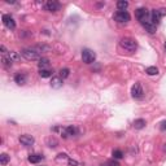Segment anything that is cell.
Wrapping results in <instances>:
<instances>
[{
    "label": "cell",
    "mask_w": 166,
    "mask_h": 166,
    "mask_svg": "<svg viewBox=\"0 0 166 166\" xmlns=\"http://www.w3.org/2000/svg\"><path fill=\"white\" fill-rule=\"evenodd\" d=\"M64 160H68V155L66 153H59L57 155V161H64Z\"/></svg>",
    "instance_id": "27"
},
{
    "label": "cell",
    "mask_w": 166,
    "mask_h": 166,
    "mask_svg": "<svg viewBox=\"0 0 166 166\" xmlns=\"http://www.w3.org/2000/svg\"><path fill=\"white\" fill-rule=\"evenodd\" d=\"M14 82L18 86H24V85H26V82H27V75H26L25 73H17L14 75Z\"/></svg>",
    "instance_id": "12"
},
{
    "label": "cell",
    "mask_w": 166,
    "mask_h": 166,
    "mask_svg": "<svg viewBox=\"0 0 166 166\" xmlns=\"http://www.w3.org/2000/svg\"><path fill=\"white\" fill-rule=\"evenodd\" d=\"M62 85H64L62 78H60V77L52 78V81H51V87H52V88L59 90V88H61V87H62Z\"/></svg>",
    "instance_id": "13"
},
{
    "label": "cell",
    "mask_w": 166,
    "mask_h": 166,
    "mask_svg": "<svg viewBox=\"0 0 166 166\" xmlns=\"http://www.w3.org/2000/svg\"><path fill=\"white\" fill-rule=\"evenodd\" d=\"M144 94V91H143V87L140 83H135V85L132 86V88H131V95H132V97L135 99H140L142 96Z\"/></svg>",
    "instance_id": "9"
},
{
    "label": "cell",
    "mask_w": 166,
    "mask_h": 166,
    "mask_svg": "<svg viewBox=\"0 0 166 166\" xmlns=\"http://www.w3.org/2000/svg\"><path fill=\"white\" fill-rule=\"evenodd\" d=\"M21 56L25 57L26 60H30V61H34V60H40V53L35 49V48H24L21 51Z\"/></svg>",
    "instance_id": "2"
},
{
    "label": "cell",
    "mask_w": 166,
    "mask_h": 166,
    "mask_svg": "<svg viewBox=\"0 0 166 166\" xmlns=\"http://www.w3.org/2000/svg\"><path fill=\"white\" fill-rule=\"evenodd\" d=\"M9 161H11V157L8 156L7 153H2V155H0V165H2V166H5L8 162H9Z\"/></svg>",
    "instance_id": "21"
},
{
    "label": "cell",
    "mask_w": 166,
    "mask_h": 166,
    "mask_svg": "<svg viewBox=\"0 0 166 166\" xmlns=\"http://www.w3.org/2000/svg\"><path fill=\"white\" fill-rule=\"evenodd\" d=\"M164 152H165V153H166V143L164 144Z\"/></svg>",
    "instance_id": "31"
},
{
    "label": "cell",
    "mask_w": 166,
    "mask_h": 166,
    "mask_svg": "<svg viewBox=\"0 0 166 166\" xmlns=\"http://www.w3.org/2000/svg\"><path fill=\"white\" fill-rule=\"evenodd\" d=\"M127 7H129V3L125 2V0H120V2H117V9H118V11L125 12L126 9H127Z\"/></svg>",
    "instance_id": "19"
},
{
    "label": "cell",
    "mask_w": 166,
    "mask_h": 166,
    "mask_svg": "<svg viewBox=\"0 0 166 166\" xmlns=\"http://www.w3.org/2000/svg\"><path fill=\"white\" fill-rule=\"evenodd\" d=\"M114 21H117L118 24H126V22H129L130 21V14L127 12H122V11H117L114 13Z\"/></svg>",
    "instance_id": "6"
},
{
    "label": "cell",
    "mask_w": 166,
    "mask_h": 166,
    "mask_svg": "<svg viewBox=\"0 0 166 166\" xmlns=\"http://www.w3.org/2000/svg\"><path fill=\"white\" fill-rule=\"evenodd\" d=\"M47 143H48V145H49L51 148L57 147V144H59V142L56 140L55 138H48V139H47Z\"/></svg>",
    "instance_id": "24"
},
{
    "label": "cell",
    "mask_w": 166,
    "mask_h": 166,
    "mask_svg": "<svg viewBox=\"0 0 166 166\" xmlns=\"http://www.w3.org/2000/svg\"><path fill=\"white\" fill-rule=\"evenodd\" d=\"M2 62H3V66L4 68H11L12 64H13V61L9 59V56H8V55H4L3 57H2Z\"/></svg>",
    "instance_id": "18"
},
{
    "label": "cell",
    "mask_w": 166,
    "mask_h": 166,
    "mask_svg": "<svg viewBox=\"0 0 166 166\" xmlns=\"http://www.w3.org/2000/svg\"><path fill=\"white\" fill-rule=\"evenodd\" d=\"M20 143L22 144V145H25V147H31L33 144L35 143V139H34L31 135L25 134V135H21V136H20Z\"/></svg>",
    "instance_id": "11"
},
{
    "label": "cell",
    "mask_w": 166,
    "mask_h": 166,
    "mask_svg": "<svg viewBox=\"0 0 166 166\" xmlns=\"http://www.w3.org/2000/svg\"><path fill=\"white\" fill-rule=\"evenodd\" d=\"M120 46H121L122 49H125V51H127V52H131V53L136 51V47H138L136 42H135L132 38H129V37L122 38L121 40H120Z\"/></svg>",
    "instance_id": "1"
},
{
    "label": "cell",
    "mask_w": 166,
    "mask_h": 166,
    "mask_svg": "<svg viewBox=\"0 0 166 166\" xmlns=\"http://www.w3.org/2000/svg\"><path fill=\"white\" fill-rule=\"evenodd\" d=\"M143 26H144V29H145L149 34H155L156 33V25L152 22V21H148V22L143 24Z\"/></svg>",
    "instance_id": "14"
},
{
    "label": "cell",
    "mask_w": 166,
    "mask_h": 166,
    "mask_svg": "<svg viewBox=\"0 0 166 166\" xmlns=\"http://www.w3.org/2000/svg\"><path fill=\"white\" fill-rule=\"evenodd\" d=\"M38 66H39V70L40 69H49V60L47 57H42L38 62Z\"/></svg>",
    "instance_id": "15"
},
{
    "label": "cell",
    "mask_w": 166,
    "mask_h": 166,
    "mask_svg": "<svg viewBox=\"0 0 166 166\" xmlns=\"http://www.w3.org/2000/svg\"><path fill=\"white\" fill-rule=\"evenodd\" d=\"M161 130H166V121H164V122H161Z\"/></svg>",
    "instance_id": "30"
},
{
    "label": "cell",
    "mask_w": 166,
    "mask_h": 166,
    "mask_svg": "<svg viewBox=\"0 0 166 166\" xmlns=\"http://www.w3.org/2000/svg\"><path fill=\"white\" fill-rule=\"evenodd\" d=\"M69 75H70V70H69L68 68H64L60 70V78H62V79H65V78H68Z\"/></svg>",
    "instance_id": "23"
},
{
    "label": "cell",
    "mask_w": 166,
    "mask_h": 166,
    "mask_svg": "<svg viewBox=\"0 0 166 166\" xmlns=\"http://www.w3.org/2000/svg\"><path fill=\"white\" fill-rule=\"evenodd\" d=\"M8 56H9V59L12 60V61H17V60H18L20 59V56L18 55H17L16 53V52H12V51H9V52H8V53H7Z\"/></svg>",
    "instance_id": "26"
},
{
    "label": "cell",
    "mask_w": 166,
    "mask_h": 166,
    "mask_svg": "<svg viewBox=\"0 0 166 166\" xmlns=\"http://www.w3.org/2000/svg\"><path fill=\"white\" fill-rule=\"evenodd\" d=\"M165 51H166V42H165Z\"/></svg>",
    "instance_id": "32"
},
{
    "label": "cell",
    "mask_w": 166,
    "mask_h": 166,
    "mask_svg": "<svg viewBox=\"0 0 166 166\" xmlns=\"http://www.w3.org/2000/svg\"><path fill=\"white\" fill-rule=\"evenodd\" d=\"M69 165H70V166H77L78 162H77V161H74V160H69Z\"/></svg>",
    "instance_id": "29"
},
{
    "label": "cell",
    "mask_w": 166,
    "mask_h": 166,
    "mask_svg": "<svg viewBox=\"0 0 166 166\" xmlns=\"http://www.w3.org/2000/svg\"><path fill=\"white\" fill-rule=\"evenodd\" d=\"M109 165H110V166H121L117 161H109Z\"/></svg>",
    "instance_id": "28"
},
{
    "label": "cell",
    "mask_w": 166,
    "mask_h": 166,
    "mask_svg": "<svg viewBox=\"0 0 166 166\" xmlns=\"http://www.w3.org/2000/svg\"><path fill=\"white\" fill-rule=\"evenodd\" d=\"M42 158H43V156H40V155H30L29 157H27V160H29V162L30 164H39L42 161Z\"/></svg>",
    "instance_id": "16"
},
{
    "label": "cell",
    "mask_w": 166,
    "mask_h": 166,
    "mask_svg": "<svg viewBox=\"0 0 166 166\" xmlns=\"http://www.w3.org/2000/svg\"><path fill=\"white\" fill-rule=\"evenodd\" d=\"M135 16H136V18L142 22V25L148 22V21H151V13L148 12V9H145V8H139V9H136Z\"/></svg>",
    "instance_id": "3"
},
{
    "label": "cell",
    "mask_w": 166,
    "mask_h": 166,
    "mask_svg": "<svg viewBox=\"0 0 166 166\" xmlns=\"http://www.w3.org/2000/svg\"><path fill=\"white\" fill-rule=\"evenodd\" d=\"M61 135H62L64 138L75 136V135H78V129L75 126H68V127L61 129Z\"/></svg>",
    "instance_id": "7"
},
{
    "label": "cell",
    "mask_w": 166,
    "mask_h": 166,
    "mask_svg": "<svg viewBox=\"0 0 166 166\" xmlns=\"http://www.w3.org/2000/svg\"><path fill=\"white\" fill-rule=\"evenodd\" d=\"M3 24L7 29L9 30H14L16 29V21L13 20V17L11 14H3Z\"/></svg>",
    "instance_id": "8"
},
{
    "label": "cell",
    "mask_w": 166,
    "mask_h": 166,
    "mask_svg": "<svg viewBox=\"0 0 166 166\" xmlns=\"http://www.w3.org/2000/svg\"><path fill=\"white\" fill-rule=\"evenodd\" d=\"M60 3L59 2H56V0H48V2L44 4V8H46V11L48 12H57L60 9Z\"/></svg>",
    "instance_id": "10"
},
{
    "label": "cell",
    "mask_w": 166,
    "mask_h": 166,
    "mask_svg": "<svg viewBox=\"0 0 166 166\" xmlns=\"http://www.w3.org/2000/svg\"><path fill=\"white\" fill-rule=\"evenodd\" d=\"M100 166H105V165H100Z\"/></svg>",
    "instance_id": "33"
},
{
    "label": "cell",
    "mask_w": 166,
    "mask_h": 166,
    "mask_svg": "<svg viewBox=\"0 0 166 166\" xmlns=\"http://www.w3.org/2000/svg\"><path fill=\"white\" fill-rule=\"evenodd\" d=\"M134 127L136 130H142L145 127V121H144L143 118H139V120H135L134 121Z\"/></svg>",
    "instance_id": "17"
},
{
    "label": "cell",
    "mask_w": 166,
    "mask_h": 166,
    "mask_svg": "<svg viewBox=\"0 0 166 166\" xmlns=\"http://www.w3.org/2000/svg\"><path fill=\"white\" fill-rule=\"evenodd\" d=\"M82 60L85 64H92L96 60V55L91 49H83L82 51Z\"/></svg>",
    "instance_id": "5"
},
{
    "label": "cell",
    "mask_w": 166,
    "mask_h": 166,
    "mask_svg": "<svg viewBox=\"0 0 166 166\" xmlns=\"http://www.w3.org/2000/svg\"><path fill=\"white\" fill-rule=\"evenodd\" d=\"M113 157H114L116 160H121L122 157H123V153H122V151H120V149H114L113 151Z\"/></svg>",
    "instance_id": "25"
},
{
    "label": "cell",
    "mask_w": 166,
    "mask_h": 166,
    "mask_svg": "<svg viewBox=\"0 0 166 166\" xmlns=\"http://www.w3.org/2000/svg\"><path fill=\"white\" fill-rule=\"evenodd\" d=\"M145 73L148 75H157V74H158V69L156 66H149V68L145 69Z\"/></svg>",
    "instance_id": "22"
},
{
    "label": "cell",
    "mask_w": 166,
    "mask_h": 166,
    "mask_svg": "<svg viewBox=\"0 0 166 166\" xmlns=\"http://www.w3.org/2000/svg\"><path fill=\"white\" fill-rule=\"evenodd\" d=\"M39 75L42 78H49V77H52V70L51 69H40V70H39Z\"/></svg>",
    "instance_id": "20"
},
{
    "label": "cell",
    "mask_w": 166,
    "mask_h": 166,
    "mask_svg": "<svg viewBox=\"0 0 166 166\" xmlns=\"http://www.w3.org/2000/svg\"><path fill=\"white\" fill-rule=\"evenodd\" d=\"M164 16H166V9H165V8H161V9H153L151 12V21L157 26V24H160V21H161V18H162Z\"/></svg>",
    "instance_id": "4"
}]
</instances>
